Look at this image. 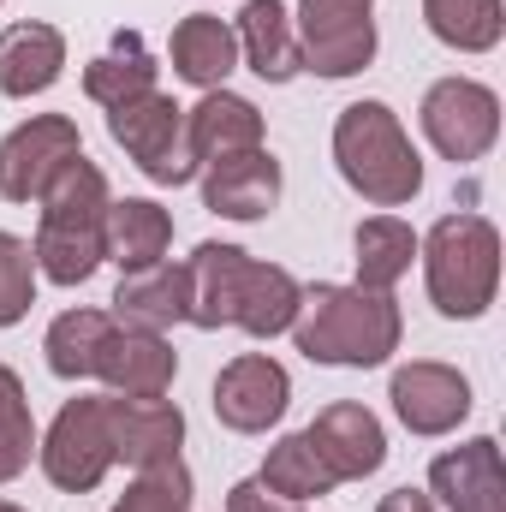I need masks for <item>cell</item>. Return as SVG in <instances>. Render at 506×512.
Wrapping results in <instances>:
<instances>
[{
  "label": "cell",
  "instance_id": "34",
  "mask_svg": "<svg viewBox=\"0 0 506 512\" xmlns=\"http://www.w3.org/2000/svg\"><path fill=\"white\" fill-rule=\"evenodd\" d=\"M0 512H24V507H12V501H0Z\"/></svg>",
  "mask_w": 506,
  "mask_h": 512
},
{
  "label": "cell",
  "instance_id": "6",
  "mask_svg": "<svg viewBox=\"0 0 506 512\" xmlns=\"http://www.w3.org/2000/svg\"><path fill=\"white\" fill-rule=\"evenodd\" d=\"M108 137L126 149L131 161H137V173L155 179V185L197 179V155H191V137H185V108L173 96H161V90L108 108Z\"/></svg>",
  "mask_w": 506,
  "mask_h": 512
},
{
  "label": "cell",
  "instance_id": "27",
  "mask_svg": "<svg viewBox=\"0 0 506 512\" xmlns=\"http://www.w3.org/2000/svg\"><path fill=\"white\" fill-rule=\"evenodd\" d=\"M423 24L459 54H489L506 36V0H423Z\"/></svg>",
  "mask_w": 506,
  "mask_h": 512
},
{
  "label": "cell",
  "instance_id": "2",
  "mask_svg": "<svg viewBox=\"0 0 506 512\" xmlns=\"http://www.w3.org/2000/svg\"><path fill=\"white\" fill-rule=\"evenodd\" d=\"M292 346L310 358V364H334V370H376L399 352V304L393 292H370V286H334V280H316L304 286V304H298V322L286 328Z\"/></svg>",
  "mask_w": 506,
  "mask_h": 512
},
{
  "label": "cell",
  "instance_id": "24",
  "mask_svg": "<svg viewBox=\"0 0 506 512\" xmlns=\"http://www.w3.org/2000/svg\"><path fill=\"white\" fill-rule=\"evenodd\" d=\"M155 72H161V66H155V54L143 48V36H137V30H120L114 48L84 66V96L102 102V108H120L131 96H149V90H155Z\"/></svg>",
  "mask_w": 506,
  "mask_h": 512
},
{
  "label": "cell",
  "instance_id": "31",
  "mask_svg": "<svg viewBox=\"0 0 506 512\" xmlns=\"http://www.w3.org/2000/svg\"><path fill=\"white\" fill-rule=\"evenodd\" d=\"M30 304H36V256L18 233H0V328L24 322Z\"/></svg>",
  "mask_w": 506,
  "mask_h": 512
},
{
  "label": "cell",
  "instance_id": "3",
  "mask_svg": "<svg viewBox=\"0 0 506 512\" xmlns=\"http://www.w3.org/2000/svg\"><path fill=\"white\" fill-rule=\"evenodd\" d=\"M108 179H102V167L90 161V155H72L60 173H54V185L36 197V209H42V221H36V274H48L54 286H84L108 251H102V227H108Z\"/></svg>",
  "mask_w": 506,
  "mask_h": 512
},
{
  "label": "cell",
  "instance_id": "13",
  "mask_svg": "<svg viewBox=\"0 0 506 512\" xmlns=\"http://www.w3.org/2000/svg\"><path fill=\"white\" fill-rule=\"evenodd\" d=\"M108 435H114V465L149 471V465L179 459V447H185V411L167 393L161 399L108 393Z\"/></svg>",
  "mask_w": 506,
  "mask_h": 512
},
{
  "label": "cell",
  "instance_id": "15",
  "mask_svg": "<svg viewBox=\"0 0 506 512\" xmlns=\"http://www.w3.org/2000/svg\"><path fill=\"white\" fill-rule=\"evenodd\" d=\"M96 376L114 393H126V399H161L173 387V376H179V352L167 346V334L114 322L102 352H96Z\"/></svg>",
  "mask_w": 506,
  "mask_h": 512
},
{
  "label": "cell",
  "instance_id": "22",
  "mask_svg": "<svg viewBox=\"0 0 506 512\" xmlns=\"http://www.w3.org/2000/svg\"><path fill=\"white\" fill-rule=\"evenodd\" d=\"M239 54L262 84H292L304 72V54H298V36H292V18L280 0H245L239 12Z\"/></svg>",
  "mask_w": 506,
  "mask_h": 512
},
{
  "label": "cell",
  "instance_id": "10",
  "mask_svg": "<svg viewBox=\"0 0 506 512\" xmlns=\"http://www.w3.org/2000/svg\"><path fill=\"white\" fill-rule=\"evenodd\" d=\"M72 155H84V137L66 114H30L0 143V197L6 203H36Z\"/></svg>",
  "mask_w": 506,
  "mask_h": 512
},
{
  "label": "cell",
  "instance_id": "28",
  "mask_svg": "<svg viewBox=\"0 0 506 512\" xmlns=\"http://www.w3.org/2000/svg\"><path fill=\"white\" fill-rule=\"evenodd\" d=\"M108 328H114L108 310H60L54 328H48V340H42L48 370H54L60 382H84V376H96V352H102Z\"/></svg>",
  "mask_w": 506,
  "mask_h": 512
},
{
  "label": "cell",
  "instance_id": "23",
  "mask_svg": "<svg viewBox=\"0 0 506 512\" xmlns=\"http://www.w3.org/2000/svg\"><path fill=\"white\" fill-rule=\"evenodd\" d=\"M173 245V215L149 197H114L108 203V227H102V251L120 262V274H137L149 262H161Z\"/></svg>",
  "mask_w": 506,
  "mask_h": 512
},
{
  "label": "cell",
  "instance_id": "33",
  "mask_svg": "<svg viewBox=\"0 0 506 512\" xmlns=\"http://www.w3.org/2000/svg\"><path fill=\"white\" fill-rule=\"evenodd\" d=\"M376 512H435V501L423 489H393V495H381Z\"/></svg>",
  "mask_w": 506,
  "mask_h": 512
},
{
  "label": "cell",
  "instance_id": "16",
  "mask_svg": "<svg viewBox=\"0 0 506 512\" xmlns=\"http://www.w3.org/2000/svg\"><path fill=\"white\" fill-rule=\"evenodd\" d=\"M429 495H441L447 512H506V465L501 441L477 435L429 465Z\"/></svg>",
  "mask_w": 506,
  "mask_h": 512
},
{
  "label": "cell",
  "instance_id": "8",
  "mask_svg": "<svg viewBox=\"0 0 506 512\" xmlns=\"http://www.w3.org/2000/svg\"><path fill=\"white\" fill-rule=\"evenodd\" d=\"M292 36H298L304 72H316V78H352L376 60L370 0H298Z\"/></svg>",
  "mask_w": 506,
  "mask_h": 512
},
{
  "label": "cell",
  "instance_id": "9",
  "mask_svg": "<svg viewBox=\"0 0 506 512\" xmlns=\"http://www.w3.org/2000/svg\"><path fill=\"white\" fill-rule=\"evenodd\" d=\"M417 120H423V137L435 143V155H447L453 167L483 161L501 137V96L477 78H441V84H429Z\"/></svg>",
  "mask_w": 506,
  "mask_h": 512
},
{
  "label": "cell",
  "instance_id": "1",
  "mask_svg": "<svg viewBox=\"0 0 506 512\" xmlns=\"http://www.w3.org/2000/svg\"><path fill=\"white\" fill-rule=\"evenodd\" d=\"M191 322L197 328H245L251 340H274L298 322L304 286L280 262H256L239 245H197L191 251Z\"/></svg>",
  "mask_w": 506,
  "mask_h": 512
},
{
  "label": "cell",
  "instance_id": "19",
  "mask_svg": "<svg viewBox=\"0 0 506 512\" xmlns=\"http://www.w3.org/2000/svg\"><path fill=\"white\" fill-rule=\"evenodd\" d=\"M66 72V36L42 18H24V24H6L0 30V96L12 102H30L42 90H54Z\"/></svg>",
  "mask_w": 506,
  "mask_h": 512
},
{
  "label": "cell",
  "instance_id": "14",
  "mask_svg": "<svg viewBox=\"0 0 506 512\" xmlns=\"http://www.w3.org/2000/svg\"><path fill=\"white\" fill-rule=\"evenodd\" d=\"M304 435H310V447L322 453V465L334 471V483H364V477H376L381 459H387L381 417L370 411V405H352V399L322 405L316 423H310Z\"/></svg>",
  "mask_w": 506,
  "mask_h": 512
},
{
  "label": "cell",
  "instance_id": "29",
  "mask_svg": "<svg viewBox=\"0 0 506 512\" xmlns=\"http://www.w3.org/2000/svg\"><path fill=\"white\" fill-rule=\"evenodd\" d=\"M30 453H36V423H30V399L18 370L0 364V483L24 477L30 471Z\"/></svg>",
  "mask_w": 506,
  "mask_h": 512
},
{
  "label": "cell",
  "instance_id": "7",
  "mask_svg": "<svg viewBox=\"0 0 506 512\" xmlns=\"http://www.w3.org/2000/svg\"><path fill=\"white\" fill-rule=\"evenodd\" d=\"M42 477L66 495H90L108 471H114V435H108V399L78 393L60 405V417L48 423V435L36 441Z\"/></svg>",
  "mask_w": 506,
  "mask_h": 512
},
{
  "label": "cell",
  "instance_id": "30",
  "mask_svg": "<svg viewBox=\"0 0 506 512\" xmlns=\"http://www.w3.org/2000/svg\"><path fill=\"white\" fill-rule=\"evenodd\" d=\"M191 501H197V495H191L185 459H167V465L137 471V483L114 501V512H191Z\"/></svg>",
  "mask_w": 506,
  "mask_h": 512
},
{
  "label": "cell",
  "instance_id": "26",
  "mask_svg": "<svg viewBox=\"0 0 506 512\" xmlns=\"http://www.w3.org/2000/svg\"><path fill=\"white\" fill-rule=\"evenodd\" d=\"M256 483H262L268 495L292 501V507H298V501H316V495H328V489H340V483H334V471L322 465V453L310 447V435H304V429L268 447V459H262Z\"/></svg>",
  "mask_w": 506,
  "mask_h": 512
},
{
  "label": "cell",
  "instance_id": "18",
  "mask_svg": "<svg viewBox=\"0 0 506 512\" xmlns=\"http://www.w3.org/2000/svg\"><path fill=\"white\" fill-rule=\"evenodd\" d=\"M114 322L149 328V334H167L173 322H191V268L161 256V262H149V268H137V274H120Z\"/></svg>",
  "mask_w": 506,
  "mask_h": 512
},
{
  "label": "cell",
  "instance_id": "20",
  "mask_svg": "<svg viewBox=\"0 0 506 512\" xmlns=\"http://www.w3.org/2000/svg\"><path fill=\"white\" fill-rule=\"evenodd\" d=\"M185 137H191L197 167H209V161L262 149V114H256V102L233 96V90L221 84V90H203L197 108H185Z\"/></svg>",
  "mask_w": 506,
  "mask_h": 512
},
{
  "label": "cell",
  "instance_id": "12",
  "mask_svg": "<svg viewBox=\"0 0 506 512\" xmlns=\"http://www.w3.org/2000/svg\"><path fill=\"white\" fill-rule=\"evenodd\" d=\"M292 405V376L286 364H274L268 352H245L233 358L221 376H215V417L233 429V435H262L286 417Z\"/></svg>",
  "mask_w": 506,
  "mask_h": 512
},
{
  "label": "cell",
  "instance_id": "21",
  "mask_svg": "<svg viewBox=\"0 0 506 512\" xmlns=\"http://www.w3.org/2000/svg\"><path fill=\"white\" fill-rule=\"evenodd\" d=\"M167 60H173V72H179L185 84H197V90H221V84L233 78V66H239V36H233L227 18H215V12H191V18L173 24Z\"/></svg>",
  "mask_w": 506,
  "mask_h": 512
},
{
  "label": "cell",
  "instance_id": "17",
  "mask_svg": "<svg viewBox=\"0 0 506 512\" xmlns=\"http://www.w3.org/2000/svg\"><path fill=\"white\" fill-rule=\"evenodd\" d=\"M280 185H286L280 161L268 149H245V155H227V161L203 167V209L227 215V221H262L280 203Z\"/></svg>",
  "mask_w": 506,
  "mask_h": 512
},
{
  "label": "cell",
  "instance_id": "25",
  "mask_svg": "<svg viewBox=\"0 0 506 512\" xmlns=\"http://www.w3.org/2000/svg\"><path fill=\"white\" fill-rule=\"evenodd\" d=\"M352 262H358V286L370 292H393L405 274H411V256H417V233L399 221V215H370L358 221V239H352Z\"/></svg>",
  "mask_w": 506,
  "mask_h": 512
},
{
  "label": "cell",
  "instance_id": "4",
  "mask_svg": "<svg viewBox=\"0 0 506 512\" xmlns=\"http://www.w3.org/2000/svg\"><path fill=\"white\" fill-rule=\"evenodd\" d=\"M334 167L376 209H399V203H411L423 191V161H417L411 137H405L399 114L387 102L340 108V120H334Z\"/></svg>",
  "mask_w": 506,
  "mask_h": 512
},
{
  "label": "cell",
  "instance_id": "11",
  "mask_svg": "<svg viewBox=\"0 0 506 512\" xmlns=\"http://www.w3.org/2000/svg\"><path fill=\"white\" fill-rule=\"evenodd\" d=\"M387 399H393V411L411 435H453L471 417V382L453 364H435V358L399 364L393 382H387Z\"/></svg>",
  "mask_w": 506,
  "mask_h": 512
},
{
  "label": "cell",
  "instance_id": "5",
  "mask_svg": "<svg viewBox=\"0 0 506 512\" xmlns=\"http://www.w3.org/2000/svg\"><path fill=\"white\" fill-rule=\"evenodd\" d=\"M423 256V280H429V304L453 322H477L495 304L501 286V233L489 215H441L429 227V239H417Z\"/></svg>",
  "mask_w": 506,
  "mask_h": 512
},
{
  "label": "cell",
  "instance_id": "32",
  "mask_svg": "<svg viewBox=\"0 0 506 512\" xmlns=\"http://www.w3.org/2000/svg\"><path fill=\"white\" fill-rule=\"evenodd\" d=\"M227 512H292V501L268 495L256 477H245V483H233V489H227Z\"/></svg>",
  "mask_w": 506,
  "mask_h": 512
}]
</instances>
